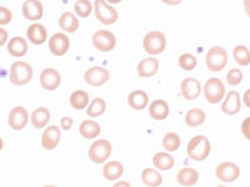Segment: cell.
Instances as JSON below:
<instances>
[{
    "mask_svg": "<svg viewBox=\"0 0 250 187\" xmlns=\"http://www.w3.org/2000/svg\"><path fill=\"white\" fill-rule=\"evenodd\" d=\"M211 145L209 139L203 135L193 137L187 146V153L194 161H203L210 155Z\"/></svg>",
    "mask_w": 250,
    "mask_h": 187,
    "instance_id": "6da1fadb",
    "label": "cell"
},
{
    "mask_svg": "<svg viewBox=\"0 0 250 187\" xmlns=\"http://www.w3.org/2000/svg\"><path fill=\"white\" fill-rule=\"evenodd\" d=\"M34 71L33 68L29 65L28 62L24 61H17L13 62V65L10 66V82L13 85L17 86H23L29 84L33 79Z\"/></svg>",
    "mask_w": 250,
    "mask_h": 187,
    "instance_id": "7a4b0ae2",
    "label": "cell"
},
{
    "mask_svg": "<svg viewBox=\"0 0 250 187\" xmlns=\"http://www.w3.org/2000/svg\"><path fill=\"white\" fill-rule=\"evenodd\" d=\"M165 45H167L165 35L159 30L149 31L143 39V49L151 56L162 54L165 50Z\"/></svg>",
    "mask_w": 250,
    "mask_h": 187,
    "instance_id": "3957f363",
    "label": "cell"
},
{
    "mask_svg": "<svg viewBox=\"0 0 250 187\" xmlns=\"http://www.w3.org/2000/svg\"><path fill=\"white\" fill-rule=\"evenodd\" d=\"M205 64L208 69L214 73L222 71L228 64V54L223 46H213L209 49L205 56Z\"/></svg>",
    "mask_w": 250,
    "mask_h": 187,
    "instance_id": "277c9868",
    "label": "cell"
},
{
    "mask_svg": "<svg viewBox=\"0 0 250 187\" xmlns=\"http://www.w3.org/2000/svg\"><path fill=\"white\" fill-rule=\"evenodd\" d=\"M94 13L103 25H113L118 20V12L106 0H95L94 1Z\"/></svg>",
    "mask_w": 250,
    "mask_h": 187,
    "instance_id": "5b68a950",
    "label": "cell"
},
{
    "mask_svg": "<svg viewBox=\"0 0 250 187\" xmlns=\"http://www.w3.org/2000/svg\"><path fill=\"white\" fill-rule=\"evenodd\" d=\"M113 146L108 140H97L89 149V159L94 164H103L110 157Z\"/></svg>",
    "mask_w": 250,
    "mask_h": 187,
    "instance_id": "8992f818",
    "label": "cell"
},
{
    "mask_svg": "<svg viewBox=\"0 0 250 187\" xmlns=\"http://www.w3.org/2000/svg\"><path fill=\"white\" fill-rule=\"evenodd\" d=\"M225 95L224 84L218 77H211L208 80L204 85V96L208 102L210 104H218L223 100Z\"/></svg>",
    "mask_w": 250,
    "mask_h": 187,
    "instance_id": "52a82bcc",
    "label": "cell"
},
{
    "mask_svg": "<svg viewBox=\"0 0 250 187\" xmlns=\"http://www.w3.org/2000/svg\"><path fill=\"white\" fill-rule=\"evenodd\" d=\"M91 41H93V45L103 53L111 51L117 45L115 35L111 31L105 30V29H100V30L95 31L93 34V37H91Z\"/></svg>",
    "mask_w": 250,
    "mask_h": 187,
    "instance_id": "ba28073f",
    "label": "cell"
},
{
    "mask_svg": "<svg viewBox=\"0 0 250 187\" xmlns=\"http://www.w3.org/2000/svg\"><path fill=\"white\" fill-rule=\"evenodd\" d=\"M215 175L219 181L229 184V182H234L239 179L240 168L234 162H222V164L218 165V168L215 170Z\"/></svg>",
    "mask_w": 250,
    "mask_h": 187,
    "instance_id": "9c48e42d",
    "label": "cell"
},
{
    "mask_svg": "<svg viewBox=\"0 0 250 187\" xmlns=\"http://www.w3.org/2000/svg\"><path fill=\"white\" fill-rule=\"evenodd\" d=\"M84 80L90 86H102L110 80V73L102 66H93L85 71Z\"/></svg>",
    "mask_w": 250,
    "mask_h": 187,
    "instance_id": "30bf717a",
    "label": "cell"
},
{
    "mask_svg": "<svg viewBox=\"0 0 250 187\" xmlns=\"http://www.w3.org/2000/svg\"><path fill=\"white\" fill-rule=\"evenodd\" d=\"M9 126L13 130H23L28 125L29 121V113L24 106H15L12 109L10 113H9Z\"/></svg>",
    "mask_w": 250,
    "mask_h": 187,
    "instance_id": "8fae6325",
    "label": "cell"
},
{
    "mask_svg": "<svg viewBox=\"0 0 250 187\" xmlns=\"http://www.w3.org/2000/svg\"><path fill=\"white\" fill-rule=\"evenodd\" d=\"M70 46V40L62 33H57L49 40V50L55 56H62L65 55Z\"/></svg>",
    "mask_w": 250,
    "mask_h": 187,
    "instance_id": "7c38bea8",
    "label": "cell"
},
{
    "mask_svg": "<svg viewBox=\"0 0 250 187\" xmlns=\"http://www.w3.org/2000/svg\"><path fill=\"white\" fill-rule=\"evenodd\" d=\"M180 91L185 100L193 101L200 96L202 94V84L199 80L194 79V77H187L180 84Z\"/></svg>",
    "mask_w": 250,
    "mask_h": 187,
    "instance_id": "4fadbf2b",
    "label": "cell"
},
{
    "mask_svg": "<svg viewBox=\"0 0 250 187\" xmlns=\"http://www.w3.org/2000/svg\"><path fill=\"white\" fill-rule=\"evenodd\" d=\"M60 81H62V77H60L59 71L53 68L44 69L40 74V84L45 90H57L60 86Z\"/></svg>",
    "mask_w": 250,
    "mask_h": 187,
    "instance_id": "5bb4252c",
    "label": "cell"
},
{
    "mask_svg": "<svg viewBox=\"0 0 250 187\" xmlns=\"http://www.w3.org/2000/svg\"><path fill=\"white\" fill-rule=\"evenodd\" d=\"M24 18L30 21H37L42 19L44 14V6L39 0H26L24 1L23 8H21Z\"/></svg>",
    "mask_w": 250,
    "mask_h": 187,
    "instance_id": "9a60e30c",
    "label": "cell"
},
{
    "mask_svg": "<svg viewBox=\"0 0 250 187\" xmlns=\"http://www.w3.org/2000/svg\"><path fill=\"white\" fill-rule=\"evenodd\" d=\"M240 106H242V101H240V95L238 91H229L222 104V111L228 116H233L240 111Z\"/></svg>",
    "mask_w": 250,
    "mask_h": 187,
    "instance_id": "2e32d148",
    "label": "cell"
},
{
    "mask_svg": "<svg viewBox=\"0 0 250 187\" xmlns=\"http://www.w3.org/2000/svg\"><path fill=\"white\" fill-rule=\"evenodd\" d=\"M60 141V129L55 125L49 126L42 136V146L45 150H54Z\"/></svg>",
    "mask_w": 250,
    "mask_h": 187,
    "instance_id": "e0dca14e",
    "label": "cell"
},
{
    "mask_svg": "<svg viewBox=\"0 0 250 187\" xmlns=\"http://www.w3.org/2000/svg\"><path fill=\"white\" fill-rule=\"evenodd\" d=\"M159 70V61L155 57H145L138 64V75L140 77H151Z\"/></svg>",
    "mask_w": 250,
    "mask_h": 187,
    "instance_id": "ac0fdd59",
    "label": "cell"
},
{
    "mask_svg": "<svg viewBox=\"0 0 250 187\" xmlns=\"http://www.w3.org/2000/svg\"><path fill=\"white\" fill-rule=\"evenodd\" d=\"M26 37L31 44L42 45L48 39V31H46L45 26H43L42 24H33L26 30Z\"/></svg>",
    "mask_w": 250,
    "mask_h": 187,
    "instance_id": "d6986e66",
    "label": "cell"
},
{
    "mask_svg": "<svg viewBox=\"0 0 250 187\" xmlns=\"http://www.w3.org/2000/svg\"><path fill=\"white\" fill-rule=\"evenodd\" d=\"M169 105L168 102L164 101V100H155L150 104L149 106V113L154 120H158V121H162L165 120L169 116Z\"/></svg>",
    "mask_w": 250,
    "mask_h": 187,
    "instance_id": "ffe728a7",
    "label": "cell"
},
{
    "mask_svg": "<svg viewBox=\"0 0 250 187\" xmlns=\"http://www.w3.org/2000/svg\"><path fill=\"white\" fill-rule=\"evenodd\" d=\"M8 51L9 54L14 57L25 56L28 53V43L26 40L21 37H15L10 39L8 43Z\"/></svg>",
    "mask_w": 250,
    "mask_h": 187,
    "instance_id": "44dd1931",
    "label": "cell"
},
{
    "mask_svg": "<svg viewBox=\"0 0 250 187\" xmlns=\"http://www.w3.org/2000/svg\"><path fill=\"white\" fill-rule=\"evenodd\" d=\"M128 104L134 110H143L149 104L148 94L143 90L131 91L128 96Z\"/></svg>",
    "mask_w": 250,
    "mask_h": 187,
    "instance_id": "7402d4cb",
    "label": "cell"
},
{
    "mask_svg": "<svg viewBox=\"0 0 250 187\" xmlns=\"http://www.w3.org/2000/svg\"><path fill=\"white\" fill-rule=\"evenodd\" d=\"M50 121V111L48 108L40 106L31 113V124L35 129H43Z\"/></svg>",
    "mask_w": 250,
    "mask_h": 187,
    "instance_id": "603a6c76",
    "label": "cell"
},
{
    "mask_svg": "<svg viewBox=\"0 0 250 187\" xmlns=\"http://www.w3.org/2000/svg\"><path fill=\"white\" fill-rule=\"evenodd\" d=\"M176 180L182 186H194L199 180V173L195 168H184L178 172Z\"/></svg>",
    "mask_w": 250,
    "mask_h": 187,
    "instance_id": "cb8c5ba5",
    "label": "cell"
},
{
    "mask_svg": "<svg viewBox=\"0 0 250 187\" xmlns=\"http://www.w3.org/2000/svg\"><path fill=\"white\" fill-rule=\"evenodd\" d=\"M59 26L66 33H75L79 28V20L73 13H62L59 18Z\"/></svg>",
    "mask_w": 250,
    "mask_h": 187,
    "instance_id": "d4e9b609",
    "label": "cell"
},
{
    "mask_svg": "<svg viewBox=\"0 0 250 187\" xmlns=\"http://www.w3.org/2000/svg\"><path fill=\"white\" fill-rule=\"evenodd\" d=\"M79 132L84 139H95V137L99 136L100 126L98 122L93 121V120H85L80 124Z\"/></svg>",
    "mask_w": 250,
    "mask_h": 187,
    "instance_id": "484cf974",
    "label": "cell"
},
{
    "mask_svg": "<svg viewBox=\"0 0 250 187\" xmlns=\"http://www.w3.org/2000/svg\"><path fill=\"white\" fill-rule=\"evenodd\" d=\"M174 164H175V160L169 153L158 152L153 157V165L155 166V168L160 171H169L170 168H173Z\"/></svg>",
    "mask_w": 250,
    "mask_h": 187,
    "instance_id": "4316f807",
    "label": "cell"
},
{
    "mask_svg": "<svg viewBox=\"0 0 250 187\" xmlns=\"http://www.w3.org/2000/svg\"><path fill=\"white\" fill-rule=\"evenodd\" d=\"M124 168L119 161H110L103 168V175L108 181H115L123 175Z\"/></svg>",
    "mask_w": 250,
    "mask_h": 187,
    "instance_id": "83f0119b",
    "label": "cell"
},
{
    "mask_svg": "<svg viewBox=\"0 0 250 187\" xmlns=\"http://www.w3.org/2000/svg\"><path fill=\"white\" fill-rule=\"evenodd\" d=\"M205 121V112L202 109H190L185 113V124L190 128H198Z\"/></svg>",
    "mask_w": 250,
    "mask_h": 187,
    "instance_id": "f1b7e54d",
    "label": "cell"
},
{
    "mask_svg": "<svg viewBox=\"0 0 250 187\" xmlns=\"http://www.w3.org/2000/svg\"><path fill=\"white\" fill-rule=\"evenodd\" d=\"M142 181L146 186L156 187L162 185L163 177L159 171L154 170V168H145L142 172Z\"/></svg>",
    "mask_w": 250,
    "mask_h": 187,
    "instance_id": "f546056e",
    "label": "cell"
},
{
    "mask_svg": "<svg viewBox=\"0 0 250 187\" xmlns=\"http://www.w3.org/2000/svg\"><path fill=\"white\" fill-rule=\"evenodd\" d=\"M70 105L75 110H83L89 105V94L84 90H77L70 95Z\"/></svg>",
    "mask_w": 250,
    "mask_h": 187,
    "instance_id": "4dcf8cb0",
    "label": "cell"
},
{
    "mask_svg": "<svg viewBox=\"0 0 250 187\" xmlns=\"http://www.w3.org/2000/svg\"><path fill=\"white\" fill-rule=\"evenodd\" d=\"M235 62L240 66H248L250 64V50L244 45H236L233 50Z\"/></svg>",
    "mask_w": 250,
    "mask_h": 187,
    "instance_id": "1f68e13d",
    "label": "cell"
},
{
    "mask_svg": "<svg viewBox=\"0 0 250 187\" xmlns=\"http://www.w3.org/2000/svg\"><path fill=\"white\" fill-rule=\"evenodd\" d=\"M105 110L106 102L103 99H100V97H97V99H94L90 102V105L88 106V110H86V113L90 117H99L105 112Z\"/></svg>",
    "mask_w": 250,
    "mask_h": 187,
    "instance_id": "d6a6232c",
    "label": "cell"
},
{
    "mask_svg": "<svg viewBox=\"0 0 250 187\" xmlns=\"http://www.w3.org/2000/svg\"><path fill=\"white\" fill-rule=\"evenodd\" d=\"M162 144L163 148L168 151V152H174V151H176L180 148V137L176 133L169 132L163 137Z\"/></svg>",
    "mask_w": 250,
    "mask_h": 187,
    "instance_id": "836d02e7",
    "label": "cell"
},
{
    "mask_svg": "<svg viewBox=\"0 0 250 187\" xmlns=\"http://www.w3.org/2000/svg\"><path fill=\"white\" fill-rule=\"evenodd\" d=\"M74 12L78 17L85 19V18L90 17L91 12H93V4L89 0H77L74 4Z\"/></svg>",
    "mask_w": 250,
    "mask_h": 187,
    "instance_id": "e575fe53",
    "label": "cell"
},
{
    "mask_svg": "<svg viewBox=\"0 0 250 187\" xmlns=\"http://www.w3.org/2000/svg\"><path fill=\"white\" fill-rule=\"evenodd\" d=\"M178 62H179L180 68L187 71L194 70L196 68V65H198V60H196L195 55L188 54V53L180 55Z\"/></svg>",
    "mask_w": 250,
    "mask_h": 187,
    "instance_id": "d590c367",
    "label": "cell"
},
{
    "mask_svg": "<svg viewBox=\"0 0 250 187\" xmlns=\"http://www.w3.org/2000/svg\"><path fill=\"white\" fill-rule=\"evenodd\" d=\"M243 81V73L239 69H231L228 71L227 82L231 86L239 85Z\"/></svg>",
    "mask_w": 250,
    "mask_h": 187,
    "instance_id": "8d00e7d4",
    "label": "cell"
},
{
    "mask_svg": "<svg viewBox=\"0 0 250 187\" xmlns=\"http://www.w3.org/2000/svg\"><path fill=\"white\" fill-rule=\"evenodd\" d=\"M13 19V13L6 6H0V26L8 25Z\"/></svg>",
    "mask_w": 250,
    "mask_h": 187,
    "instance_id": "74e56055",
    "label": "cell"
},
{
    "mask_svg": "<svg viewBox=\"0 0 250 187\" xmlns=\"http://www.w3.org/2000/svg\"><path fill=\"white\" fill-rule=\"evenodd\" d=\"M242 133L245 139L250 140V117H247L242 122Z\"/></svg>",
    "mask_w": 250,
    "mask_h": 187,
    "instance_id": "f35d334b",
    "label": "cell"
},
{
    "mask_svg": "<svg viewBox=\"0 0 250 187\" xmlns=\"http://www.w3.org/2000/svg\"><path fill=\"white\" fill-rule=\"evenodd\" d=\"M73 124H74V120L69 116H64L60 120V126H62V130H69L73 126Z\"/></svg>",
    "mask_w": 250,
    "mask_h": 187,
    "instance_id": "ab89813d",
    "label": "cell"
},
{
    "mask_svg": "<svg viewBox=\"0 0 250 187\" xmlns=\"http://www.w3.org/2000/svg\"><path fill=\"white\" fill-rule=\"evenodd\" d=\"M8 39H9L8 31H6L4 28H0V48L5 45Z\"/></svg>",
    "mask_w": 250,
    "mask_h": 187,
    "instance_id": "60d3db41",
    "label": "cell"
},
{
    "mask_svg": "<svg viewBox=\"0 0 250 187\" xmlns=\"http://www.w3.org/2000/svg\"><path fill=\"white\" fill-rule=\"evenodd\" d=\"M243 101H244L245 106L250 109V89H248L244 93V95H243Z\"/></svg>",
    "mask_w": 250,
    "mask_h": 187,
    "instance_id": "b9f144b4",
    "label": "cell"
},
{
    "mask_svg": "<svg viewBox=\"0 0 250 187\" xmlns=\"http://www.w3.org/2000/svg\"><path fill=\"white\" fill-rule=\"evenodd\" d=\"M162 1H163V4H165V5L176 6V5H179L183 0H162Z\"/></svg>",
    "mask_w": 250,
    "mask_h": 187,
    "instance_id": "7bdbcfd3",
    "label": "cell"
},
{
    "mask_svg": "<svg viewBox=\"0 0 250 187\" xmlns=\"http://www.w3.org/2000/svg\"><path fill=\"white\" fill-rule=\"evenodd\" d=\"M243 6H244L247 15L250 18V0H243Z\"/></svg>",
    "mask_w": 250,
    "mask_h": 187,
    "instance_id": "ee69618b",
    "label": "cell"
},
{
    "mask_svg": "<svg viewBox=\"0 0 250 187\" xmlns=\"http://www.w3.org/2000/svg\"><path fill=\"white\" fill-rule=\"evenodd\" d=\"M123 186L128 187V186H130V185H129L128 182H117V184L114 185V187H123Z\"/></svg>",
    "mask_w": 250,
    "mask_h": 187,
    "instance_id": "f6af8a7d",
    "label": "cell"
},
{
    "mask_svg": "<svg viewBox=\"0 0 250 187\" xmlns=\"http://www.w3.org/2000/svg\"><path fill=\"white\" fill-rule=\"evenodd\" d=\"M106 1H108L109 4H111V5H113V4H119L122 0H106Z\"/></svg>",
    "mask_w": 250,
    "mask_h": 187,
    "instance_id": "bcb514c9",
    "label": "cell"
},
{
    "mask_svg": "<svg viewBox=\"0 0 250 187\" xmlns=\"http://www.w3.org/2000/svg\"><path fill=\"white\" fill-rule=\"evenodd\" d=\"M3 148H4V141L3 139H0V151L3 150Z\"/></svg>",
    "mask_w": 250,
    "mask_h": 187,
    "instance_id": "7dc6e473",
    "label": "cell"
}]
</instances>
